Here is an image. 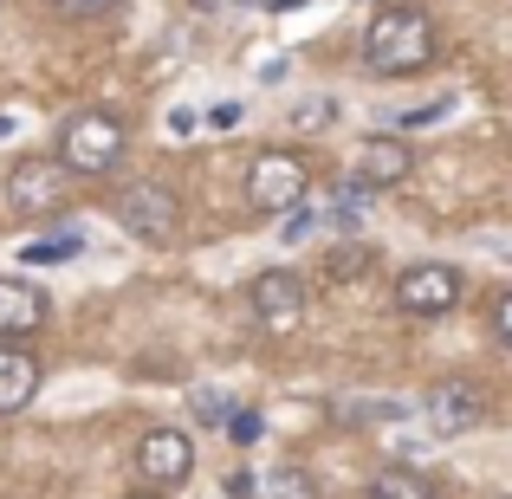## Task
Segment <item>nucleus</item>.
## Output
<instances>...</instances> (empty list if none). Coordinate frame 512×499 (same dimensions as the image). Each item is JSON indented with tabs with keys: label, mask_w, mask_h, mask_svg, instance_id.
<instances>
[{
	"label": "nucleus",
	"mask_w": 512,
	"mask_h": 499,
	"mask_svg": "<svg viewBox=\"0 0 512 499\" xmlns=\"http://www.w3.org/2000/svg\"><path fill=\"white\" fill-rule=\"evenodd\" d=\"M363 59H370V72H389V78L422 72L435 59V20L422 7H383L363 33Z\"/></svg>",
	"instance_id": "obj_1"
},
{
	"label": "nucleus",
	"mask_w": 512,
	"mask_h": 499,
	"mask_svg": "<svg viewBox=\"0 0 512 499\" xmlns=\"http://www.w3.org/2000/svg\"><path fill=\"white\" fill-rule=\"evenodd\" d=\"M305 188H312V169H305L299 150H266L260 163L247 169V201L260 214H292L305 208Z\"/></svg>",
	"instance_id": "obj_3"
},
{
	"label": "nucleus",
	"mask_w": 512,
	"mask_h": 499,
	"mask_svg": "<svg viewBox=\"0 0 512 499\" xmlns=\"http://www.w3.org/2000/svg\"><path fill=\"white\" fill-rule=\"evenodd\" d=\"M195 422H234V396L227 389H195Z\"/></svg>",
	"instance_id": "obj_17"
},
{
	"label": "nucleus",
	"mask_w": 512,
	"mask_h": 499,
	"mask_svg": "<svg viewBox=\"0 0 512 499\" xmlns=\"http://www.w3.org/2000/svg\"><path fill=\"white\" fill-rule=\"evenodd\" d=\"M247 305H253V318H260L266 331H299V318H305V286H299V273H286V266H273V273H253Z\"/></svg>",
	"instance_id": "obj_7"
},
{
	"label": "nucleus",
	"mask_w": 512,
	"mask_h": 499,
	"mask_svg": "<svg viewBox=\"0 0 512 499\" xmlns=\"http://www.w3.org/2000/svg\"><path fill=\"white\" fill-rule=\"evenodd\" d=\"M33 396H39V363H33V350L0 344V415H20Z\"/></svg>",
	"instance_id": "obj_12"
},
{
	"label": "nucleus",
	"mask_w": 512,
	"mask_h": 499,
	"mask_svg": "<svg viewBox=\"0 0 512 499\" xmlns=\"http://www.w3.org/2000/svg\"><path fill=\"white\" fill-rule=\"evenodd\" d=\"M65 175L72 169H65L59 156H26V163H13L7 169V208L13 214H52L65 201V188H72Z\"/></svg>",
	"instance_id": "obj_5"
},
{
	"label": "nucleus",
	"mask_w": 512,
	"mask_h": 499,
	"mask_svg": "<svg viewBox=\"0 0 512 499\" xmlns=\"http://www.w3.org/2000/svg\"><path fill=\"white\" fill-rule=\"evenodd\" d=\"M253 487H260L253 474H227V493H234V499H253Z\"/></svg>",
	"instance_id": "obj_24"
},
{
	"label": "nucleus",
	"mask_w": 512,
	"mask_h": 499,
	"mask_svg": "<svg viewBox=\"0 0 512 499\" xmlns=\"http://www.w3.org/2000/svg\"><path fill=\"white\" fill-rule=\"evenodd\" d=\"M325 227H338V214H331V201H305V208H292L286 214V227H279V240H286V247H299V240H312V234H325Z\"/></svg>",
	"instance_id": "obj_15"
},
{
	"label": "nucleus",
	"mask_w": 512,
	"mask_h": 499,
	"mask_svg": "<svg viewBox=\"0 0 512 499\" xmlns=\"http://www.w3.org/2000/svg\"><path fill=\"white\" fill-rule=\"evenodd\" d=\"M480 415H487V402H480V389H474V383H461V376H448V383L428 389V428H435L441 441L474 435Z\"/></svg>",
	"instance_id": "obj_9"
},
{
	"label": "nucleus",
	"mask_w": 512,
	"mask_h": 499,
	"mask_svg": "<svg viewBox=\"0 0 512 499\" xmlns=\"http://www.w3.org/2000/svg\"><path fill=\"white\" fill-rule=\"evenodd\" d=\"M260 428H266V422H260V415H247V409H240V415H234V422H227V435H234V441H240V448H253V441H260Z\"/></svg>",
	"instance_id": "obj_20"
},
{
	"label": "nucleus",
	"mask_w": 512,
	"mask_h": 499,
	"mask_svg": "<svg viewBox=\"0 0 512 499\" xmlns=\"http://www.w3.org/2000/svg\"><path fill=\"white\" fill-rule=\"evenodd\" d=\"M370 499H435V487H428L415 467H383V474L370 480Z\"/></svg>",
	"instance_id": "obj_14"
},
{
	"label": "nucleus",
	"mask_w": 512,
	"mask_h": 499,
	"mask_svg": "<svg viewBox=\"0 0 512 499\" xmlns=\"http://www.w3.org/2000/svg\"><path fill=\"white\" fill-rule=\"evenodd\" d=\"M137 467L150 487H182L188 474H195V441L182 435V428H150V435L137 441Z\"/></svg>",
	"instance_id": "obj_8"
},
{
	"label": "nucleus",
	"mask_w": 512,
	"mask_h": 499,
	"mask_svg": "<svg viewBox=\"0 0 512 499\" xmlns=\"http://www.w3.org/2000/svg\"><path fill=\"white\" fill-rule=\"evenodd\" d=\"M59 7H72V13H104L111 0H59Z\"/></svg>",
	"instance_id": "obj_25"
},
{
	"label": "nucleus",
	"mask_w": 512,
	"mask_h": 499,
	"mask_svg": "<svg viewBox=\"0 0 512 499\" xmlns=\"http://www.w3.org/2000/svg\"><path fill=\"white\" fill-rule=\"evenodd\" d=\"M409 169H415V150L402 137H370L363 156H357V182L363 188H396V182H409Z\"/></svg>",
	"instance_id": "obj_10"
},
{
	"label": "nucleus",
	"mask_w": 512,
	"mask_h": 499,
	"mask_svg": "<svg viewBox=\"0 0 512 499\" xmlns=\"http://www.w3.org/2000/svg\"><path fill=\"white\" fill-rule=\"evenodd\" d=\"M292 124H331V98H312V104H299V111H292Z\"/></svg>",
	"instance_id": "obj_21"
},
{
	"label": "nucleus",
	"mask_w": 512,
	"mask_h": 499,
	"mask_svg": "<svg viewBox=\"0 0 512 499\" xmlns=\"http://www.w3.org/2000/svg\"><path fill=\"white\" fill-rule=\"evenodd\" d=\"M227 124H240V104H214L208 111V130H227Z\"/></svg>",
	"instance_id": "obj_23"
},
{
	"label": "nucleus",
	"mask_w": 512,
	"mask_h": 499,
	"mask_svg": "<svg viewBox=\"0 0 512 499\" xmlns=\"http://www.w3.org/2000/svg\"><path fill=\"white\" fill-rule=\"evenodd\" d=\"M124 156V124H117L111 111H78L72 124H65L59 137V163L78 169V175H104Z\"/></svg>",
	"instance_id": "obj_4"
},
{
	"label": "nucleus",
	"mask_w": 512,
	"mask_h": 499,
	"mask_svg": "<svg viewBox=\"0 0 512 499\" xmlns=\"http://www.w3.org/2000/svg\"><path fill=\"white\" fill-rule=\"evenodd\" d=\"M493 331L512 344V292H500V305H493Z\"/></svg>",
	"instance_id": "obj_22"
},
{
	"label": "nucleus",
	"mask_w": 512,
	"mask_h": 499,
	"mask_svg": "<svg viewBox=\"0 0 512 499\" xmlns=\"http://www.w3.org/2000/svg\"><path fill=\"white\" fill-rule=\"evenodd\" d=\"M0 137H13V117H0Z\"/></svg>",
	"instance_id": "obj_26"
},
{
	"label": "nucleus",
	"mask_w": 512,
	"mask_h": 499,
	"mask_svg": "<svg viewBox=\"0 0 512 499\" xmlns=\"http://www.w3.org/2000/svg\"><path fill=\"white\" fill-rule=\"evenodd\" d=\"M448 111H454V98H435V104H422V111H402L396 124H402V130H422V124H441Z\"/></svg>",
	"instance_id": "obj_19"
},
{
	"label": "nucleus",
	"mask_w": 512,
	"mask_h": 499,
	"mask_svg": "<svg viewBox=\"0 0 512 499\" xmlns=\"http://www.w3.org/2000/svg\"><path fill=\"white\" fill-rule=\"evenodd\" d=\"M370 260H376L370 240H338V247L325 253V279H331V286H350V279L370 273Z\"/></svg>",
	"instance_id": "obj_13"
},
{
	"label": "nucleus",
	"mask_w": 512,
	"mask_h": 499,
	"mask_svg": "<svg viewBox=\"0 0 512 499\" xmlns=\"http://www.w3.org/2000/svg\"><path fill=\"white\" fill-rule=\"evenodd\" d=\"M46 325V292L33 279H0V337H26Z\"/></svg>",
	"instance_id": "obj_11"
},
{
	"label": "nucleus",
	"mask_w": 512,
	"mask_h": 499,
	"mask_svg": "<svg viewBox=\"0 0 512 499\" xmlns=\"http://www.w3.org/2000/svg\"><path fill=\"white\" fill-rule=\"evenodd\" d=\"M111 214H117L124 234L150 240V247H163V240L182 234V201H175L169 182H124L111 195Z\"/></svg>",
	"instance_id": "obj_2"
},
{
	"label": "nucleus",
	"mask_w": 512,
	"mask_h": 499,
	"mask_svg": "<svg viewBox=\"0 0 512 499\" xmlns=\"http://www.w3.org/2000/svg\"><path fill=\"white\" fill-rule=\"evenodd\" d=\"M124 499H163V493H124Z\"/></svg>",
	"instance_id": "obj_27"
},
{
	"label": "nucleus",
	"mask_w": 512,
	"mask_h": 499,
	"mask_svg": "<svg viewBox=\"0 0 512 499\" xmlns=\"http://www.w3.org/2000/svg\"><path fill=\"white\" fill-rule=\"evenodd\" d=\"M396 305H402L409 318H441V312H454V305H461V273H454V266H441V260L409 266V273L396 279Z\"/></svg>",
	"instance_id": "obj_6"
},
{
	"label": "nucleus",
	"mask_w": 512,
	"mask_h": 499,
	"mask_svg": "<svg viewBox=\"0 0 512 499\" xmlns=\"http://www.w3.org/2000/svg\"><path fill=\"white\" fill-rule=\"evenodd\" d=\"M260 493H266V499H312V493H318V480L305 474V467H266Z\"/></svg>",
	"instance_id": "obj_16"
},
{
	"label": "nucleus",
	"mask_w": 512,
	"mask_h": 499,
	"mask_svg": "<svg viewBox=\"0 0 512 499\" xmlns=\"http://www.w3.org/2000/svg\"><path fill=\"white\" fill-rule=\"evenodd\" d=\"M78 247H85L78 234H65V240H39V247H26V266H59V260H72Z\"/></svg>",
	"instance_id": "obj_18"
}]
</instances>
